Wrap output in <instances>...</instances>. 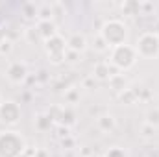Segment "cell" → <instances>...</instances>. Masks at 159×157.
Listing matches in <instances>:
<instances>
[{
  "mask_svg": "<svg viewBox=\"0 0 159 157\" xmlns=\"http://www.w3.org/2000/svg\"><path fill=\"white\" fill-rule=\"evenodd\" d=\"M11 48H13V43L11 39H6L0 43V54H9L11 52Z\"/></svg>",
  "mask_w": 159,
  "mask_h": 157,
  "instance_id": "cell-23",
  "label": "cell"
},
{
  "mask_svg": "<svg viewBox=\"0 0 159 157\" xmlns=\"http://www.w3.org/2000/svg\"><path fill=\"white\" fill-rule=\"evenodd\" d=\"M120 11L126 17H137V15H141V2H137V0H124L120 4Z\"/></svg>",
  "mask_w": 159,
  "mask_h": 157,
  "instance_id": "cell-14",
  "label": "cell"
},
{
  "mask_svg": "<svg viewBox=\"0 0 159 157\" xmlns=\"http://www.w3.org/2000/svg\"><path fill=\"white\" fill-rule=\"evenodd\" d=\"M157 104H159V102H157ZM157 107H159V105H157Z\"/></svg>",
  "mask_w": 159,
  "mask_h": 157,
  "instance_id": "cell-28",
  "label": "cell"
},
{
  "mask_svg": "<svg viewBox=\"0 0 159 157\" xmlns=\"http://www.w3.org/2000/svg\"><path fill=\"white\" fill-rule=\"evenodd\" d=\"M137 56L143 59H157L159 57V34L157 32H144L139 35L137 43L133 44Z\"/></svg>",
  "mask_w": 159,
  "mask_h": 157,
  "instance_id": "cell-4",
  "label": "cell"
},
{
  "mask_svg": "<svg viewBox=\"0 0 159 157\" xmlns=\"http://www.w3.org/2000/svg\"><path fill=\"white\" fill-rule=\"evenodd\" d=\"M109 87L117 92V94H120V92H124L128 87H129V83H128V78L124 76V74H120V72H117V74H113L111 78H109Z\"/></svg>",
  "mask_w": 159,
  "mask_h": 157,
  "instance_id": "cell-13",
  "label": "cell"
},
{
  "mask_svg": "<svg viewBox=\"0 0 159 157\" xmlns=\"http://www.w3.org/2000/svg\"><path fill=\"white\" fill-rule=\"evenodd\" d=\"M74 142H76V141H74L70 135H69V137H65V139H61V146H63L65 150H70V148H74Z\"/></svg>",
  "mask_w": 159,
  "mask_h": 157,
  "instance_id": "cell-24",
  "label": "cell"
},
{
  "mask_svg": "<svg viewBox=\"0 0 159 157\" xmlns=\"http://www.w3.org/2000/svg\"><path fill=\"white\" fill-rule=\"evenodd\" d=\"M54 20V4H43L37 9V22Z\"/></svg>",
  "mask_w": 159,
  "mask_h": 157,
  "instance_id": "cell-15",
  "label": "cell"
},
{
  "mask_svg": "<svg viewBox=\"0 0 159 157\" xmlns=\"http://www.w3.org/2000/svg\"><path fill=\"white\" fill-rule=\"evenodd\" d=\"M67 48H69V52H74V54H80L81 56L89 48V41H87V37L83 34L74 32V34H70L67 37Z\"/></svg>",
  "mask_w": 159,
  "mask_h": 157,
  "instance_id": "cell-8",
  "label": "cell"
},
{
  "mask_svg": "<svg viewBox=\"0 0 159 157\" xmlns=\"http://www.w3.org/2000/svg\"><path fill=\"white\" fill-rule=\"evenodd\" d=\"M119 100L124 104V105H133V104H137V102H139L137 91H135V89H131V87H128L124 92H120V94H119Z\"/></svg>",
  "mask_w": 159,
  "mask_h": 157,
  "instance_id": "cell-16",
  "label": "cell"
},
{
  "mask_svg": "<svg viewBox=\"0 0 159 157\" xmlns=\"http://www.w3.org/2000/svg\"><path fill=\"white\" fill-rule=\"evenodd\" d=\"M100 157H104V155H100Z\"/></svg>",
  "mask_w": 159,
  "mask_h": 157,
  "instance_id": "cell-27",
  "label": "cell"
},
{
  "mask_svg": "<svg viewBox=\"0 0 159 157\" xmlns=\"http://www.w3.org/2000/svg\"><path fill=\"white\" fill-rule=\"evenodd\" d=\"M37 9H39V6H35L34 2H28L22 6V17L26 20H37Z\"/></svg>",
  "mask_w": 159,
  "mask_h": 157,
  "instance_id": "cell-18",
  "label": "cell"
},
{
  "mask_svg": "<svg viewBox=\"0 0 159 157\" xmlns=\"http://www.w3.org/2000/svg\"><path fill=\"white\" fill-rule=\"evenodd\" d=\"M154 133H156V128H152V126H148V124H143V126H141V137L152 139Z\"/></svg>",
  "mask_w": 159,
  "mask_h": 157,
  "instance_id": "cell-22",
  "label": "cell"
},
{
  "mask_svg": "<svg viewBox=\"0 0 159 157\" xmlns=\"http://www.w3.org/2000/svg\"><path fill=\"white\" fill-rule=\"evenodd\" d=\"M65 102L67 104H78L80 102V89H65Z\"/></svg>",
  "mask_w": 159,
  "mask_h": 157,
  "instance_id": "cell-19",
  "label": "cell"
},
{
  "mask_svg": "<svg viewBox=\"0 0 159 157\" xmlns=\"http://www.w3.org/2000/svg\"><path fill=\"white\" fill-rule=\"evenodd\" d=\"M34 126H35L37 131L44 133V131H50V128L54 126V120H52V117L48 113H37L34 117Z\"/></svg>",
  "mask_w": 159,
  "mask_h": 157,
  "instance_id": "cell-12",
  "label": "cell"
},
{
  "mask_svg": "<svg viewBox=\"0 0 159 157\" xmlns=\"http://www.w3.org/2000/svg\"><path fill=\"white\" fill-rule=\"evenodd\" d=\"M100 37L106 41V44L111 48L115 46H120V44H126L128 43V37H129V28L124 20L120 19H107L102 28H100Z\"/></svg>",
  "mask_w": 159,
  "mask_h": 157,
  "instance_id": "cell-1",
  "label": "cell"
},
{
  "mask_svg": "<svg viewBox=\"0 0 159 157\" xmlns=\"http://www.w3.org/2000/svg\"><path fill=\"white\" fill-rule=\"evenodd\" d=\"M35 34H37V37H39L43 43L48 39H52V37H56L59 32H57V24L54 22V20H44V22H37L35 24Z\"/></svg>",
  "mask_w": 159,
  "mask_h": 157,
  "instance_id": "cell-10",
  "label": "cell"
},
{
  "mask_svg": "<svg viewBox=\"0 0 159 157\" xmlns=\"http://www.w3.org/2000/svg\"><path fill=\"white\" fill-rule=\"evenodd\" d=\"M4 76L13 85H22L28 78V67L24 61H9L4 70Z\"/></svg>",
  "mask_w": 159,
  "mask_h": 157,
  "instance_id": "cell-7",
  "label": "cell"
},
{
  "mask_svg": "<svg viewBox=\"0 0 159 157\" xmlns=\"http://www.w3.org/2000/svg\"><path fill=\"white\" fill-rule=\"evenodd\" d=\"M113 74H117V70L111 67L109 61H98V63L93 67V74H91V76L96 79V81H109V78H111Z\"/></svg>",
  "mask_w": 159,
  "mask_h": 157,
  "instance_id": "cell-11",
  "label": "cell"
},
{
  "mask_svg": "<svg viewBox=\"0 0 159 157\" xmlns=\"http://www.w3.org/2000/svg\"><path fill=\"white\" fill-rule=\"evenodd\" d=\"M0 102H2V98H0Z\"/></svg>",
  "mask_w": 159,
  "mask_h": 157,
  "instance_id": "cell-26",
  "label": "cell"
},
{
  "mask_svg": "<svg viewBox=\"0 0 159 157\" xmlns=\"http://www.w3.org/2000/svg\"><path fill=\"white\" fill-rule=\"evenodd\" d=\"M93 48L96 50V52H109V46L106 44V41L100 37V34L94 37V41H93Z\"/></svg>",
  "mask_w": 159,
  "mask_h": 157,
  "instance_id": "cell-20",
  "label": "cell"
},
{
  "mask_svg": "<svg viewBox=\"0 0 159 157\" xmlns=\"http://www.w3.org/2000/svg\"><path fill=\"white\" fill-rule=\"evenodd\" d=\"M144 124L152 126V128H159V107H150L144 115Z\"/></svg>",
  "mask_w": 159,
  "mask_h": 157,
  "instance_id": "cell-17",
  "label": "cell"
},
{
  "mask_svg": "<svg viewBox=\"0 0 159 157\" xmlns=\"http://www.w3.org/2000/svg\"><path fill=\"white\" fill-rule=\"evenodd\" d=\"M22 117V109L19 105V102L15 100H2L0 102V124L6 128H13L20 122Z\"/></svg>",
  "mask_w": 159,
  "mask_h": 157,
  "instance_id": "cell-6",
  "label": "cell"
},
{
  "mask_svg": "<svg viewBox=\"0 0 159 157\" xmlns=\"http://www.w3.org/2000/svg\"><path fill=\"white\" fill-rule=\"evenodd\" d=\"M24 157H35V154H34V152H30V150H28V152H26V154H24Z\"/></svg>",
  "mask_w": 159,
  "mask_h": 157,
  "instance_id": "cell-25",
  "label": "cell"
},
{
  "mask_svg": "<svg viewBox=\"0 0 159 157\" xmlns=\"http://www.w3.org/2000/svg\"><path fill=\"white\" fill-rule=\"evenodd\" d=\"M94 124H96V129L100 133H106V135H109L117 129V118H115L113 113H100L96 117Z\"/></svg>",
  "mask_w": 159,
  "mask_h": 157,
  "instance_id": "cell-9",
  "label": "cell"
},
{
  "mask_svg": "<svg viewBox=\"0 0 159 157\" xmlns=\"http://www.w3.org/2000/svg\"><path fill=\"white\" fill-rule=\"evenodd\" d=\"M28 152L26 139L15 129L0 131V157H24Z\"/></svg>",
  "mask_w": 159,
  "mask_h": 157,
  "instance_id": "cell-2",
  "label": "cell"
},
{
  "mask_svg": "<svg viewBox=\"0 0 159 157\" xmlns=\"http://www.w3.org/2000/svg\"><path fill=\"white\" fill-rule=\"evenodd\" d=\"M139 56H137V50L133 44H120L109 50V63L111 67L117 70V72H126L129 69L135 67Z\"/></svg>",
  "mask_w": 159,
  "mask_h": 157,
  "instance_id": "cell-3",
  "label": "cell"
},
{
  "mask_svg": "<svg viewBox=\"0 0 159 157\" xmlns=\"http://www.w3.org/2000/svg\"><path fill=\"white\" fill-rule=\"evenodd\" d=\"M43 48H44V54H46V57H48V61H50L52 65H61V63H65V57H67L69 48H67V39H65L63 35L57 34L56 37L44 41V43H43Z\"/></svg>",
  "mask_w": 159,
  "mask_h": 157,
  "instance_id": "cell-5",
  "label": "cell"
},
{
  "mask_svg": "<svg viewBox=\"0 0 159 157\" xmlns=\"http://www.w3.org/2000/svg\"><path fill=\"white\" fill-rule=\"evenodd\" d=\"M104 157H128V154H126L124 148H120V146H113V148H109V150L104 154Z\"/></svg>",
  "mask_w": 159,
  "mask_h": 157,
  "instance_id": "cell-21",
  "label": "cell"
}]
</instances>
